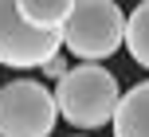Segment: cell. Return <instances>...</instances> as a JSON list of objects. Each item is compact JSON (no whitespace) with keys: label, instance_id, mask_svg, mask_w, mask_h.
I'll use <instances>...</instances> for the list:
<instances>
[{"label":"cell","instance_id":"obj_4","mask_svg":"<svg viewBox=\"0 0 149 137\" xmlns=\"http://www.w3.org/2000/svg\"><path fill=\"white\" fill-rule=\"evenodd\" d=\"M63 51V28H39L20 12V0H0V63L16 71L43 67Z\"/></svg>","mask_w":149,"mask_h":137},{"label":"cell","instance_id":"obj_6","mask_svg":"<svg viewBox=\"0 0 149 137\" xmlns=\"http://www.w3.org/2000/svg\"><path fill=\"white\" fill-rule=\"evenodd\" d=\"M126 47H130V59L149 71V0H141L126 16Z\"/></svg>","mask_w":149,"mask_h":137},{"label":"cell","instance_id":"obj_5","mask_svg":"<svg viewBox=\"0 0 149 137\" xmlns=\"http://www.w3.org/2000/svg\"><path fill=\"white\" fill-rule=\"evenodd\" d=\"M110 125L114 137H149V82H137L122 94Z\"/></svg>","mask_w":149,"mask_h":137},{"label":"cell","instance_id":"obj_1","mask_svg":"<svg viewBox=\"0 0 149 137\" xmlns=\"http://www.w3.org/2000/svg\"><path fill=\"white\" fill-rule=\"evenodd\" d=\"M55 98H59V114L67 118V125H74V129H98V125L114 122L122 90H118V78L106 67L82 59L79 67H71L59 78Z\"/></svg>","mask_w":149,"mask_h":137},{"label":"cell","instance_id":"obj_3","mask_svg":"<svg viewBox=\"0 0 149 137\" xmlns=\"http://www.w3.org/2000/svg\"><path fill=\"white\" fill-rule=\"evenodd\" d=\"M59 98L31 78H12L0 90V137H51Z\"/></svg>","mask_w":149,"mask_h":137},{"label":"cell","instance_id":"obj_8","mask_svg":"<svg viewBox=\"0 0 149 137\" xmlns=\"http://www.w3.org/2000/svg\"><path fill=\"white\" fill-rule=\"evenodd\" d=\"M67 71H71V63H67V55H63V51H59V55H51V59L43 63V75H47V78H55V82H59Z\"/></svg>","mask_w":149,"mask_h":137},{"label":"cell","instance_id":"obj_7","mask_svg":"<svg viewBox=\"0 0 149 137\" xmlns=\"http://www.w3.org/2000/svg\"><path fill=\"white\" fill-rule=\"evenodd\" d=\"M79 0H20V12L39 28H63Z\"/></svg>","mask_w":149,"mask_h":137},{"label":"cell","instance_id":"obj_2","mask_svg":"<svg viewBox=\"0 0 149 137\" xmlns=\"http://www.w3.org/2000/svg\"><path fill=\"white\" fill-rule=\"evenodd\" d=\"M63 47L86 63L110 59L118 47H126V12L118 0H79L63 24Z\"/></svg>","mask_w":149,"mask_h":137}]
</instances>
